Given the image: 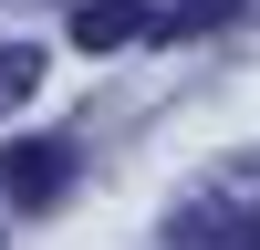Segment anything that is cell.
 <instances>
[{"mask_svg":"<svg viewBox=\"0 0 260 250\" xmlns=\"http://www.w3.org/2000/svg\"><path fill=\"white\" fill-rule=\"evenodd\" d=\"M156 32H177V11H146V0H83L73 11L83 52H125V42H156Z\"/></svg>","mask_w":260,"mask_h":250,"instance_id":"6da1fadb","label":"cell"},{"mask_svg":"<svg viewBox=\"0 0 260 250\" xmlns=\"http://www.w3.org/2000/svg\"><path fill=\"white\" fill-rule=\"evenodd\" d=\"M62 177H73V157H62L52 136H21V146H0V198H11V208L62 198Z\"/></svg>","mask_w":260,"mask_h":250,"instance_id":"7a4b0ae2","label":"cell"},{"mask_svg":"<svg viewBox=\"0 0 260 250\" xmlns=\"http://www.w3.org/2000/svg\"><path fill=\"white\" fill-rule=\"evenodd\" d=\"M177 240L187 250H260V208H187Z\"/></svg>","mask_w":260,"mask_h":250,"instance_id":"3957f363","label":"cell"},{"mask_svg":"<svg viewBox=\"0 0 260 250\" xmlns=\"http://www.w3.org/2000/svg\"><path fill=\"white\" fill-rule=\"evenodd\" d=\"M31 94H42V52H31V42H0V115L31 104Z\"/></svg>","mask_w":260,"mask_h":250,"instance_id":"277c9868","label":"cell"},{"mask_svg":"<svg viewBox=\"0 0 260 250\" xmlns=\"http://www.w3.org/2000/svg\"><path fill=\"white\" fill-rule=\"evenodd\" d=\"M229 11H240V0H187V11H177V32H208V21H229Z\"/></svg>","mask_w":260,"mask_h":250,"instance_id":"5b68a950","label":"cell"}]
</instances>
